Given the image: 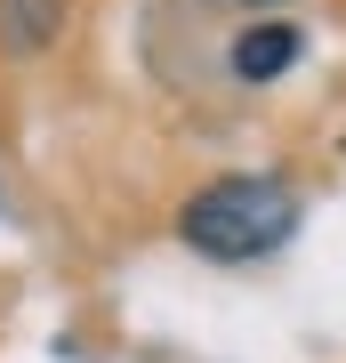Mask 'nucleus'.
Here are the masks:
<instances>
[{"label":"nucleus","instance_id":"f257e3e1","mask_svg":"<svg viewBox=\"0 0 346 363\" xmlns=\"http://www.w3.org/2000/svg\"><path fill=\"white\" fill-rule=\"evenodd\" d=\"M290 226H298V194L282 178H209V186H193L185 210H178V234L202 259H226V267H242V259H266L274 242H290Z\"/></svg>","mask_w":346,"mask_h":363},{"label":"nucleus","instance_id":"f03ea898","mask_svg":"<svg viewBox=\"0 0 346 363\" xmlns=\"http://www.w3.org/2000/svg\"><path fill=\"white\" fill-rule=\"evenodd\" d=\"M64 16L73 0H0V49L8 57H40L64 40Z\"/></svg>","mask_w":346,"mask_h":363},{"label":"nucleus","instance_id":"7ed1b4c3","mask_svg":"<svg viewBox=\"0 0 346 363\" xmlns=\"http://www.w3.org/2000/svg\"><path fill=\"white\" fill-rule=\"evenodd\" d=\"M290 65H298V25H282V16H266L233 40V81H274Z\"/></svg>","mask_w":346,"mask_h":363}]
</instances>
